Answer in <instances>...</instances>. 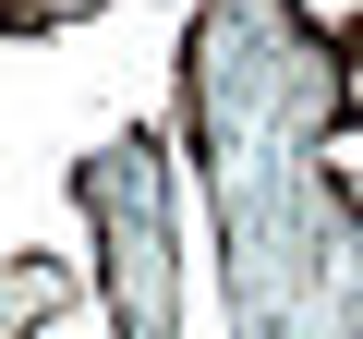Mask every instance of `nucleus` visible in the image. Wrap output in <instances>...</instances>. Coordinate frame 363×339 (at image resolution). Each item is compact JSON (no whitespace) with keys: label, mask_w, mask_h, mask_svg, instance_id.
<instances>
[{"label":"nucleus","mask_w":363,"mask_h":339,"mask_svg":"<svg viewBox=\"0 0 363 339\" xmlns=\"http://www.w3.org/2000/svg\"><path fill=\"white\" fill-rule=\"evenodd\" d=\"M182 145L218 218V303L242 339L363 327L351 218V25L303 0H194L182 25Z\"/></svg>","instance_id":"1"},{"label":"nucleus","mask_w":363,"mask_h":339,"mask_svg":"<svg viewBox=\"0 0 363 339\" xmlns=\"http://www.w3.org/2000/svg\"><path fill=\"white\" fill-rule=\"evenodd\" d=\"M73 206L97 230V303L121 339H182V230H169V145L145 121L73 157Z\"/></svg>","instance_id":"2"},{"label":"nucleus","mask_w":363,"mask_h":339,"mask_svg":"<svg viewBox=\"0 0 363 339\" xmlns=\"http://www.w3.org/2000/svg\"><path fill=\"white\" fill-rule=\"evenodd\" d=\"M73 303V267H49V255H13V267H0V339H13V327H49Z\"/></svg>","instance_id":"3"},{"label":"nucleus","mask_w":363,"mask_h":339,"mask_svg":"<svg viewBox=\"0 0 363 339\" xmlns=\"http://www.w3.org/2000/svg\"><path fill=\"white\" fill-rule=\"evenodd\" d=\"M97 13H121V0H0V37H73Z\"/></svg>","instance_id":"4"}]
</instances>
